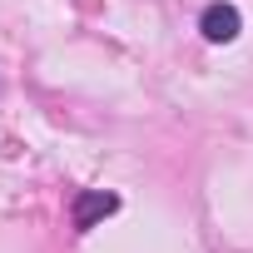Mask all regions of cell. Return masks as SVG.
I'll use <instances>...</instances> for the list:
<instances>
[{"label": "cell", "mask_w": 253, "mask_h": 253, "mask_svg": "<svg viewBox=\"0 0 253 253\" xmlns=\"http://www.w3.org/2000/svg\"><path fill=\"white\" fill-rule=\"evenodd\" d=\"M109 213H119V194H109V189H80L75 204H70L75 233H89V228H94L99 218H109Z\"/></svg>", "instance_id": "1"}, {"label": "cell", "mask_w": 253, "mask_h": 253, "mask_svg": "<svg viewBox=\"0 0 253 253\" xmlns=\"http://www.w3.org/2000/svg\"><path fill=\"white\" fill-rule=\"evenodd\" d=\"M199 30H204L209 45H228V40H238L243 15H238V5H228V0H209L204 15H199Z\"/></svg>", "instance_id": "2"}]
</instances>
